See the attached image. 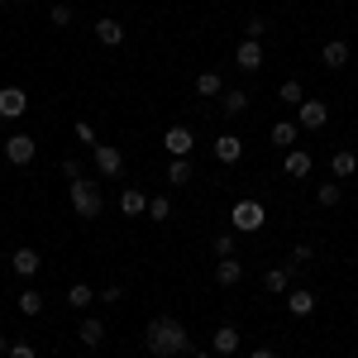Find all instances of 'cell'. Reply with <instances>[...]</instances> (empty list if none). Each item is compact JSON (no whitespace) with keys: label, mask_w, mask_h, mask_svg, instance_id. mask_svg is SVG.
<instances>
[{"label":"cell","mask_w":358,"mask_h":358,"mask_svg":"<svg viewBox=\"0 0 358 358\" xmlns=\"http://www.w3.org/2000/svg\"><path fill=\"white\" fill-rule=\"evenodd\" d=\"M229 224H234V234H258L268 224V210L258 201H234L229 206Z\"/></svg>","instance_id":"3"},{"label":"cell","mask_w":358,"mask_h":358,"mask_svg":"<svg viewBox=\"0 0 358 358\" xmlns=\"http://www.w3.org/2000/svg\"><path fill=\"white\" fill-rule=\"evenodd\" d=\"M72 134H77V143H86V148H96V129H91L86 120H77V129H72Z\"/></svg>","instance_id":"37"},{"label":"cell","mask_w":358,"mask_h":358,"mask_svg":"<svg viewBox=\"0 0 358 358\" xmlns=\"http://www.w3.org/2000/svg\"><path fill=\"white\" fill-rule=\"evenodd\" d=\"M210 248H215V258H234V234H215Z\"/></svg>","instance_id":"32"},{"label":"cell","mask_w":358,"mask_h":358,"mask_svg":"<svg viewBox=\"0 0 358 358\" xmlns=\"http://www.w3.org/2000/svg\"><path fill=\"white\" fill-rule=\"evenodd\" d=\"M330 172L339 177V182H344V177H354V172H358V153H354V148H339V153L330 158Z\"/></svg>","instance_id":"22"},{"label":"cell","mask_w":358,"mask_h":358,"mask_svg":"<svg viewBox=\"0 0 358 358\" xmlns=\"http://www.w3.org/2000/svg\"><path fill=\"white\" fill-rule=\"evenodd\" d=\"M15 306H20V315H38V310H43V292H38V287H24V292L15 296Z\"/></svg>","instance_id":"26"},{"label":"cell","mask_w":358,"mask_h":358,"mask_svg":"<svg viewBox=\"0 0 358 358\" xmlns=\"http://www.w3.org/2000/svg\"><path fill=\"white\" fill-rule=\"evenodd\" d=\"M210 354H239V330L234 325H220L210 334Z\"/></svg>","instance_id":"18"},{"label":"cell","mask_w":358,"mask_h":358,"mask_svg":"<svg viewBox=\"0 0 358 358\" xmlns=\"http://www.w3.org/2000/svg\"><path fill=\"white\" fill-rule=\"evenodd\" d=\"M320 206H339V201H344V187H339V182H320Z\"/></svg>","instance_id":"30"},{"label":"cell","mask_w":358,"mask_h":358,"mask_svg":"<svg viewBox=\"0 0 358 358\" xmlns=\"http://www.w3.org/2000/svg\"><path fill=\"white\" fill-rule=\"evenodd\" d=\"M96 301H106V306L124 301V287H120V282H110V287H101V292H96Z\"/></svg>","instance_id":"33"},{"label":"cell","mask_w":358,"mask_h":358,"mask_svg":"<svg viewBox=\"0 0 358 358\" xmlns=\"http://www.w3.org/2000/svg\"><path fill=\"white\" fill-rule=\"evenodd\" d=\"M5 349H10V339H5V334H0V354H5Z\"/></svg>","instance_id":"41"},{"label":"cell","mask_w":358,"mask_h":358,"mask_svg":"<svg viewBox=\"0 0 358 358\" xmlns=\"http://www.w3.org/2000/svg\"><path fill=\"white\" fill-rule=\"evenodd\" d=\"M325 120H330V106L325 101H301L296 106V124L301 129H325Z\"/></svg>","instance_id":"6"},{"label":"cell","mask_w":358,"mask_h":358,"mask_svg":"<svg viewBox=\"0 0 358 358\" xmlns=\"http://www.w3.org/2000/svg\"><path fill=\"white\" fill-rule=\"evenodd\" d=\"M91 163H96V172H101V177H124V153H120V148H115V143H96V148H91Z\"/></svg>","instance_id":"5"},{"label":"cell","mask_w":358,"mask_h":358,"mask_svg":"<svg viewBox=\"0 0 358 358\" xmlns=\"http://www.w3.org/2000/svg\"><path fill=\"white\" fill-rule=\"evenodd\" d=\"M277 101H282V106H301V101H306L301 82H292V77H287V82L277 86Z\"/></svg>","instance_id":"28"},{"label":"cell","mask_w":358,"mask_h":358,"mask_svg":"<svg viewBox=\"0 0 358 358\" xmlns=\"http://www.w3.org/2000/svg\"><path fill=\"white\" fill-rule=\"evenodd\" d=\"M292 268H268V273H263V287H268V292H273V296H282V292H292Z\"/></svg>","instance_id":"23"},{"label":"cell","mask_w":358,"mask_h":358,"mask_svg":"<svg viewBox=\"0 0 358 358\" xmlns=\"http://www.w3.org/2000/svg\"><path fill=\"white\" fill-rule=\"evenodd\" d=\"M148 220H172V201L167 196H148Z\"/></svg>","instance_id":"29"},{"label":"cell","mask_w":358,"mask_h":358,"mask_svg":"<svg viewBox=\"0 0 358 358\" xmlns=\"http://www.w3.org/2000/svg\"><path fill=\"white\" fill-rule=\"evenodd\" d=\"M349 43H344V38H330V43H325V48H320V67H330V72H339V67H349Z\"/></svg>","instance_id":"11"},{"label":"cell","mask_w":358,"mask_h":358,"mask_svg":"<svg viewBox=\"0 0 358 358\" xmlns=\"http://www.w3.org/2000/svg\"><path fill=\"white\" fill-rule=\"evenodd\" d=\"M163 143H167V153H172V158H187V153L196 148V138H192L187 124H172V129L163 134Z\"/></svg>","instance_id":"8"},{"label":"cell","mask_w":358,"mask_h":358,"mask_svg":"<svg viewBox=\"0 0 358 358\" xmlns=\"http://www.w3.org/2000/svg\"><path fill=\"white\" fill-rule=\"evenodd\" d=\"M24 110H29L24 86H5V91H0V120H20Z\"/></svg>","instance_id":"7"},{"label":"cell","mask_w":358,"mask_h":358,"mask_svg":"<svg viewBox=\"0 0 358 358\" xmlns=\"http://www.w3.org/2000/svg\"><path fill=\"white\" fill-rule=\"evenodd\" d=\"M220 110H224V120H239V115L248 110V91H224V96H220Z\"/></svg>","instance_id":"24"},{"label":"cell","mask_w":358,"mask_h":358,"mask_svg":"<svg viewBox=\"0 0 358 358\" xmlns=\"http://www.w3.org/2000/svg\"><path fill=\"white\" fill-rule=\"evenodd\" d=\"M0 153H5V163L29 167V163H34V153H38V138H29V134H10L5 143H0Z\"/></svg>","instance_id":"4"},{"label":"cell","mask_w":358,"mask_h":358,"mask_svg":"<svg viewBox=\"0 0 358 358\" xmlns=\"http://www.w3.org/2000/svg\"><path fill=\"white\" fill-rule=\"evenodd\" d=\"M167 182H172V187H187V182H192V158H172V163H167Z\"/></svg>","instance_id":"27"},{"label":"cell","mask_w":358,"mask_h":358,"mask_svg":"<svg viewBox=\"0 0 358 358\" xmlns=\"http://www.w3.org/2000/svg\"><path fill=\"white\" fill-rule=\"evenodd\" d=\"M248 358H277V349H268V344H263V349H253Z\"/></svg>","instance_id":"39"},{"label":"cell","mask_w":358,"mask_h":358,"mask_svg":"<svg viewBox=\"0 0 358 358\" xmlns=\"http://www.w3.org/2000/svg\"><path fill=\"white\" fill-rule=\"evenodd\" d=\"M196 96H201V101H220L224 96V77L215 72V67H206V72L196 77Z\"/></svg>","instance_id":"12"},{"label":"cell","mask_w":358,"mask_h":358,"mask_svg":"<svg viewBox=\"0 0 358 358\" xmlns=\"http://www.w3.org/2000/svg\"><path fill=\"white\" fill-rule=\"evenodd\" d=\"M215 282H220V287H239V282H244V263H239V258H220V263H215Z\"/></svg>","instance_id":"19"},{"label":"cell","mask_w":358,"mask_h":358,"mask_svg":"<svg viewBox=\"0 0 358 358\" xmlns=\"http://www.w3.org/2000/svg\"><path fill=\"white\" fill-rule=\"evenodd\" d=\"M91 29H96V38H101L106 48H120V43H124V24H120V20H110V15H101Z\"/></svg>","instance_id":"14"},{"label":"cell","mask_w":358,"mask_h":358,"mask_svg":"<svg viewBox=\"0 0 358 358\" xmlns=\"http://www.w3.org/2000/svg\"><path fill=\"white\" fill-rule=\"evenodd\" d=\"M72 210L82 215V220H101V210H106V201H101V192H96V182L91 177H77L72 182Z\"/></svg>","instance_id":"2"},{"label":"cell","mask_w":358,"mask_h":358,"mask_svg":"<svg viewBox=\"0 0 358 358\" xmlns=\"http://www.w3.org/2000/svg\"><path fill=\"white\" fill-rule=\"evenodd\" d=\"M62 177H72V182H77V177H86V172H82V158H67V163H62Z\"/></svg>","instance_id":"38"},{"label":"cell","mask_w":358,"mask_h":358,"mask_svg":"<svg viewBox=\"0 0 358 358\" xmlns=\"http://www.w3.org/2000/svg\"><path fill=\"white\" fill-rule=\"evenodd\" d=\"M10 268H15L20 277H34L38 268H43V258H38V248H15V253H10Z\"/></svg>","instance_id":"15"},{"label":"cell","mask_w":358,"mask_h":358,"mask_svg":"<svg viewBox=\"0 0 358 358\" xmlns=\"http://www.w3.org/2000/svg\"><path fill=\"white\" fill-rule=\"evenodd\" d=\"M77 339H82L86 349H101V344H106V320H101V315H82V325H77Z\"/></svg>","instance_id":"9"},{"label":"cell","mask_w":358,"mask_h":358,"mask_svg":"<svg viewBox=\"0 0 358 358\" xmlns=\"http://www.w3.org/2000/svg\"><path fill=\"white\" fill-rule=\"evenodd\" d=\"M215 158H220V163H239V158H244V138L239 134H220L215 138Z\"/></svg>","instance_id":"16"},{"label":"cell","mask_w":358,"mask_h":358,"mask_svg":"<svg viewBox=\"0 0 358 358\" xmlns=\"http://www.w3.org/2000/svg\"><path fill=\"white\" fill-rule=\"evenodd\" d=\"M310 258H315V253H310V244H296V248H292V263H287V268H292V273H301Z\"/></svg>","instance_id":"31"},{"label":"cell","mask_w":358,"mask_h":358,"mask_svg":"<svg viewBox=\"0 0 358 358\" xmlns=\"http://www.w3.org/2000/svg\"><path fill=\"white\" fill-rule=\"evenodd\" d=\"M120 210H124L129 220H138V215H148V196L138 192V187H124V196H120Z\"/></svg>","instance_id":"17"},{"label":"cell","mask_w":358,"mask_h":358,"mask_svg":"<svg viewBox=\"0 0 358 358\" xmlns=\"http://www.w3.org/2000/svg\"><path fill=\"white\" fill-rule=\"evenodd\" d=\"M0 5H5V0H0Z\"/></svg>","instance_id":"42"},{"label":"cell","mask_w":358,"mask_h":358,"mask_svg":"<svg viewBox=\"0 0 358 358\" xmlns=\"http://www.w3.org/2000/svg\"><path fill=\"white\" fill-rule=\"evenodd\" d=\"M5 358H38V349H34V344H24V339H15V344L5 349Z\"/></svg>","instance_id":"36"},{"label":"cell","mask_w":358,"mask_h":358,"mask_svg":"<svg viewBox=\"0 0 358 358\" xmlns=\"http://www.w3.org/2000/svg\"><path fill=\"white\" fill-rule=\"evenodd\" d=\"M143 349L153 358H177V354H192V334L182 320H172V315H158V320H148V330H143Z\"/></svg>","instance_id":"1"},{"label":"cell","mask_w":358,"mask_h":358,"mask_svg":"<svg viewBox=\"0 0 358 358\" xmlns=\"http://www.w3.org/2000/svg\"><path fill=\"white\" fill-rule=\"evenodd\" d=\"M234 62H239L244 72H258V67H263V43H258V38H239V48H234Z\"/></svg>","instance_id":"10"},{"label":"cell","mask_w":358,"mask_h":358,"mask_svg":"<svg viewBox=\"0 0 358 358\" xmlns=\"http://www.w3.org/2000/svg\"><path fill=\"white\" fill-rule=\"evenodd\" d=\"M187 358H215V354H206V349H192V354H187Z\"/></svg>","instance_id":"40"},{"label":"cell","mask_w":358,"mask_h":358,"mask_svg":"<svg viewBox=\"0 0 358 358\" xmlns=\"http://www.w3.org/2000/svg\"><path fill=\"white\" fill-rule=\"evenodd\" d=\"M48 20H53V29H67V24H72V5H53Z\"/></svg>","instance_id":"34"},{"label":"cell","mask_w":358,"mask_h":358,"mask_svg":"<svg viewBox=\"0 0 358 358\" xmlns=\"http://www.w3.org/2000/svg\"><path fill=\"white\" fill-rule=\"evenodd\" d=\"M282 172H287L292 182L310 177V153H306V148H287V158H282Z\"/></svg>","instance_id":"13"},{"label":"cell","mask_w":358,"mask_h":358,"mask_svg":"<svg viewBox=\"0 0 358 358\" xmlns=\"http://www.w3.org/2000/svg\"><path fill=\"white\" fill-rule=\"evenodd\" d=\"M268 134H273L277 148H296V134H301V124H296V120H277Z\"/></svg>","instance_id":"20"},{"label":"cell","mask_w":358,"mask_h":358,"mask_svg":"<svg viewBox=\"0 0 358 358\" xmlns=\"http://www.w3.org/2000/svg\"><path fill=\"white\" fill-rule=\"evenodd\" d=\"M263 34H268V20H263V15H253V20L244 24V38H258V43H263Z\"/></svg>","instance_id":"35"},{"label":"cell","mask_w":358,"mask_h":358,"mask_svg":"<svg viewBox=\"0 0 358 358\" xmlns=\"http://www.w3.org/2000/svg\"><path fill=\"white\" fill-rule=\"evenodd\" d=\"M287 310H292V315H310V310H315V292L292 287V292H287Z\"/></svg>","instance_id":"21"},{"label":"cell","mask_w":358,"mask_h":358,"mask_svg":"<svg viewBox=\"0 0 358 358\" xmlns=\"http://www.w3.org/2000/svg\"><path fill=\"white\" fill-rule=\"evenodd\" d=\"M91 301H96V292H91V287H86V282H72V287H67V306H72V310H91Z\"/></svg>","instance_id":"25"}]
</instances>
